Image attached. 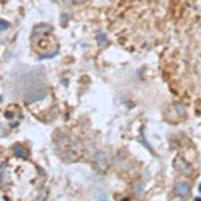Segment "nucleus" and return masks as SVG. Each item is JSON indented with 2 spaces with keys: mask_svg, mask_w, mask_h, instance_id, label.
Segmentation results:
<instances>
[{
  "mask_svg": "<svg viewBox=\"0 0 201 201\" xmlns=\"http://www.w3.org/2000/svg\"><path fill=\"white\" fill-rule=\"evenodd\" d=\"M189 193H190V188L188 184H185V182L176 184V186H174V194H176V196L186 197V196H189Z\"/></svg>",
  "mask_w": 201,
  "mask_h": 201,
  "instance_id": "f257e3e1",
  "label": "nucleus"
},
{
  "mask_svg": "<svg viewBox=\"0 0 201 201\" xmlns=\"http://www.w3.org/2000/svg\"><path fill=\"white\" fill-rule=\"evenodd\" d=\"M13 153H15L16 157H26L27 156V153L24 152V149H23L22 146H16L15 150H13Z\"/></svg>",
  "mask_w": 201,
  "mask_h": 201,
  "instance_id": "f03ea898",
  "label": "nucleus"
}]
</instances>
